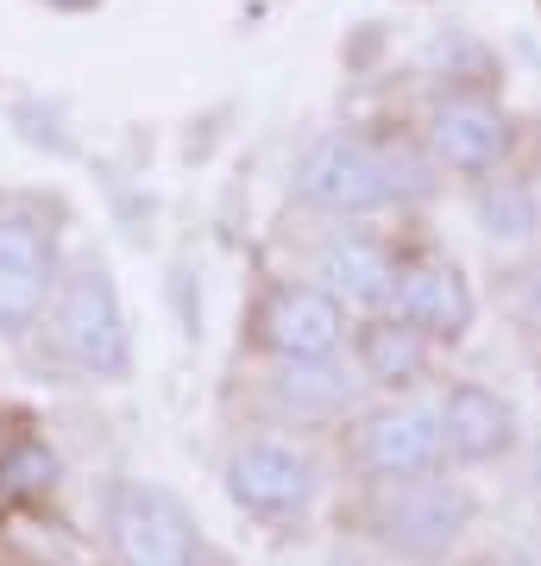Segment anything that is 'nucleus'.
<instances>
[{
	"label": "nucleus",
	"mask_w": 541,
	"mask_h": 566,
	"mask_svg": "<svg viewBox=\"0 0 541 566\" xmlns=\"http://www.w3.org/2000/svg\"><path fill=\"white\" fill-rule=\"evenodd\" d=\"M0 485H7V497H13V504L44 497V491L58 485V453H51L44 441H32V434H20V441L0 453Z\"/></svg>",
	"instance_id": "dca6fc26"
},
{
	"label": "nucleus",
	"mask_w": 541,
	"mask_h": 566,
	"mask_svg": "<svg viewBox=\"0 0 541 566\" xmlns=\"http://www.w3.org/2000/svg\"><path fill=\"white\" fill-rule=\"evenodd\" d=\"M58 346L82 371L95 378H121L126 371V315L121 290L101 264H82L58 283Z\"/></svg>",
	"instance_id": "0eeeda50"
},
{
	"label": "nucleus",
	"mask_w": 541,
	"mask_h": 566,
	"mask_svg": "<svg viewBox=\"0 0 541 566\" xmlns=\"http://www.w3.org/2000/svg\"><path fill=\"white\" fill-rule=\"evenodd\" d=\"M58 296V240L39 214H0V334H25Z\"/></svg>",
	"instance_id": "1a4fd4ad"
},
{
	"label": "nucleus",
	"mask_w": 541,
	"mask_h": 566,
	"mask_svg": "<svg viewBox=\"0 0 541 566\" xmlns=\"http://www.w3.org/2000/svg\"><path fill=\"white\" fill-rule=\"evenodd\" d=\"M441 428L460 465H491L517 447V409L491 385H472V378L441 390Z\"/></svg>",
	"instance_id": "ddd939ff"
},
{
	"label": "nucleus",
	"mask_w": 541,
	"mask_h": 566,
	"mask_svg": "<svg viewBox=\"0 0 541 566\" xmlns=\"http://www.w3.org/2000/svg\"><path fill=\"white\" fill-rule=\"evenodd\" d=\"M428 63H435L454 88H485V82L498 76V57H491L472 32H441L435 51H428Z\"/></svg>",
	"instance_id": "f3484780"
},
{
	"label": "nucleus",
	"mask_w": 541,
	"mask_h": 566,
	"mask_svg": "<svg viewBox=\"0 0 541 566\" xmlns=\"http://www.w3.org/2000/svg\"><path fill=\"white\" fill-rule=\"evenodd\" d=\"M466 523H472V497L441 479H409V485H378L365 528L384 554H397L409 566H435L460 547Z\"/></svg>",
	"instance_id": "7ed1b4c3"
},
{
	"label": "nucleus",
	"mask_w": 541,
	"mask_h": 566,
	"mask_svg": "<svg viewBox=\"0 0 541 566\" xmlns=\"http://www.w3.org/2000/svg\"><path fill=\"white\" fill-rule=\"evenodd\" d=\"M0 510H13V497H7V485H0Z\"/></svg>",
	"instance_id": "aec40b11"
},
{
	"label": "nucleus",
	"mask_w": 541,
	"mask_h": 566,
	"mask_svg": "<svg viewBox=\"0 0 541 566\" xmlns=\"http://www.w3.org/2000/svg\"><path fill=\"white\" fill-rule=\"evenodd\" d=\"M296 202L334 221H365L397 208V182L378 133H321L296 164Z\"/></svg>",
	"instance_id": "f257e3e1"
},
{
	"label": "nucleus",
	"mask_w": 541,
	"mask_h": 566,
	"mask_svg": "<svg viewBox=\"0 0 541 566\" xmlns=\"http://www.w3.org/2000/svg\"><path fill=\"white\" fill-rule=\"evenodd\" d=\"M360 371H346L341 353L334 359H278L264 378V397L290 422H341L360 409Z\"/></svg>",
	"instance_id": "f8f14e48"
},
{
	"label": "nucleus",
	"mask_w": 541,
	"mask_h": 566,
	"mask_svg": "<svg viewBox=\"0 0 541 566\" xmlns=\"http://www.w3.org/2000/svg\"><path fill=\"white\" fill-rule=\"evenodd\" d=\"M485 566H529L522 554H498V560H485Z\"/></svg>",
	"instance_id": "6ab92c4d"
},
{
	"label": "nucleus",
	"mask_w": 541,
	"mask_h": 566,
	"mask_svg": "<svg viewBox=\"0 0 541 566\" xmlns=\"http://www.w3.org/2000/svg\"><path fill=\"white\" fill-rule=\"evenodd\" d=\"M472 214H479V233L491 245H510V252L535 245L541 240V189H535V177H522V170H491V177H479Z\"/></svg>",
	"instance_id": "2eb2a0df"
},
{
	"label": "nucleus",
	"mask_w": 541,
	"mask_h": 566,
	"mask_svg": "<svg viewBox=\"0 0 541 566\" xmlns=\"http://www.w3.org/2000/svg\"><path fill=\"white\" fill-rule=\"evenodd\" d=\"M529 479H535V497H541V434H535V447H529Z\"/></svg>",
	"instance_id": "a211bd4d"
},
{
	"label": "nucleus",
	"mask_w": 541,
	"mask_h": 566,
	"mask_svg": "<svg viewBox=\"0 0 541 566\" xmlns=\"http://www.w3.org/2000/svg\"><path fill=\"white\" fill-rule=\"evenodd\" d=\"M353 465L378 485H409V479H441L454 465L441 428V403H422V397H391V403L353 416Z\"/></svg>",
	"instance_id": "f03ea898"
},
{
	"label": "nucleus",
	"mask_w": 541,
	"mask_h": 566,
	"mask_svg": "<svg viewBox=\"0 0 541 566\" xmlns=\"http://www.w3.org/2000/svg\"><path fill=\"white\" fill-rule=\"evenodd\" d=\"M403 327H416L428 346H460L472 334V283L454 259L441 252H422V259H403L397 290H391V308Z\"/></svg>",
	"instance_id": "9d476101"
},
{
	"label": "nucleus",
	"mask_w": 541,
	"mask_h": 566,
	"mask_svg": "<svg viewBox=\"0 0 541 566\" xmlns=\"http://www.w3.org/2000/svg\"><path fill=\"white\" fill-rule=\"evenodd\" d=\"M252 340L271 359H334L346 346V303L321 283H271L252 315Z\"/></svg>",
	"instance_id": "6e6552de"
},
{
	"label": "nucleus",
	"mask_w": 541,
	"mask_h": 566,
	"mask_svg": "<svg viewBox=\"0 0 541 566\" xmlns=\"http://www.w3.org/2000/svg\"><path fill=\"white\" fill-rule=\"evenodd\" d=\"M353 353H360V378L372 390H391V397H409L428 371V340L416 327H403L397 315H365L360 334H353Z\"/></svg>",
	"instance_id": "4468645a"
},
{
	"label": "nucleus",
	"mask_w": 541,
	"mask_h": 566,
	"mask_svg": "<svg viewBox=\"0 0 541 566\" xmlns=\"http://www.w3.org/2000/svg\"><path fill=\"white\" fill-rule=\"evenodd\" d=\"M422 139L435 151L441 170L454 177H491L503 170L510 145H517V126L485 88H447L428 102V120H422Z\"/></svg>",
	"instance_id": "423d86ee"
},
{
	"label": "nucleus",
	"mask_w": 541,
	"mask_h": 566,
	"mask_svg": "<svg viewBox=\"0 0 541 566\" xmlns=\"http://www.w3.org/2000/svg\"><path fill=\"white\" fill-rule=\"evenodd\" d=\"M101 516H107V542H114L121 566H208L196 516L164 485L121 479V485L107 491Z\"/></svg>",
	"instance_id": "20e7f679"
},
{
	"label": "nucleus",
	"mask_w": 541,
	"mask_h": 566,
	"mask_svg": "<svg viewBox=\"0 0 541 566\" xmlns=\"http://www.w3.org/2000/svg\"><path fill=\"white\" fill-rule=\"evenodd\" d=\"M397 271H403V259L378 233H334L315 252V283L327 296H341L346 308H360V315H384L391 308Z\"/></svg>",
	"instance_id": "9b49d317"
},
{
	"label": "nucleus",
	"mask_w": 541,
	"mask_h": 566,
	"mask_svg": "<svg viewBox=\"0 0 541 566\" xmlns=\"http://www.w3.org/2000/svg\"><path fill=\"white\" fill-rule=\"evenodd\" d=\"M227 497L259 516V523H290L302 510L315 504L321 491V465L302 441H283V434H252L227 453V472H221Z\"/></svg>",
	"instance_id": "39448f33"
}]
</instances>
